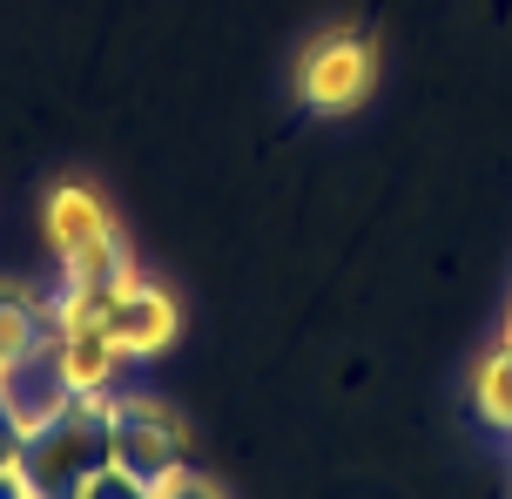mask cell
<instances>
[{"mask_svg": "<svg viewBox=\"0 0 512 499\" xmlns=\"http://www.w3.org/2000/svg\"><path fill=\"white\" fill-rule=\"evenodd\" d=\"M472 405H479V419L492 432H506L512 439V338H499L479 351V365H472Z\"/></svg>", "mask_w": 512, "mask_h": 499, "instance_id": "cell-8", "label": "cell"}, {"mask_svg": "<svg viewBox=\"0 0 512 499\" xmlns=\"http://www.w3.org/2000/svg\"><path fill=\"white\" fill-rule=\"evenodd\" d=\"M108 459H115V392H81L54 425L27 432L21 473L34 479L41 499H68L88 473H102Z\"/></svg>", "mask_w": 512, "mask_h": 499, "instance_id": "cell-2", "label": "cell"}, {"mask_svg": "<svg viewBox=\"0 0 512 499\" xmlns=\"http://www.w3.org/2000/svg\"><path fill=\"white\" fill-rule=\"evenodd\" d=\"M162 499H230V493H223L216 479H203L196 466H189V473H176L169 486H162Z\"/></svg>", "mask_w": 512, "mask_h": 499, "instance_id": "cell-10", "label": "cell"}, {"mask_svg": "<svg viewBox=\"0 0 512 499\" xmlns=\"http://www.w3.org/2000/svg\"><path fill=\"white\" fill-rule=\"evenodd\" d=\"M88 304V297H81ZM95 324H102L108 338H115V351L122 358H162L169 344H176V331H182V311H176V297L155 284V277H122L115 290H102L95 304Z\"/></svg>", "mask_w": 512, "mask_h": 499, "instance_id": "cell-4", "label": "cell"}, {"mask_svg": "<svg viewBox=\"0 0 512 499\" xmlns=\"http://www.w3.org/2000/svg\"><path fill=\"white\" fill-rule=\"evenodd\" d=\"M68 499H162V486H149V479H135V473H122L115 459H108L102 473H88L75 486Z\"/></svg>", "mask_w": 512, "mask_h": 499, "instance_id": "cell-9", "label": "cell"}, {"mask_svg": "<svg viewBox=\"0 0 512 499\" xmlns=\"http://www.w3.org/2000/svg\"><path fill=\"white\" fill-rule=\"evenodd\" d=\"M75 398H81V385L68 378V358H61V338H54V331L34 344V351H21V358L0 365V405H7V419L21 425V432L54 425Z\"/></svg>", "mask_w": 512, "mask_h": 499, "instance_id": "cell-6", "label": "cell"}, {"mask_svg": "<svg viewBox=\"0 0 512 499\" xmlns=\"http://www.w3.org/2000/svg\"><path fill=\"white\" fill-rule=\"evenodd\" d=\"M48 331H54V297L14 284V277H0V365L21 358V351H34Z\"/></svg>", "mask_w": 512, "mask_h": 499, "instance_id": "cell-7", "label": "cell"}, {"mask_svg": "<svg viewBox=\"0 0 512 499\" xmlns=\"http://www.w3.org/2000/svg\"><path fill=\"white\" fill-rule=\"evenodd\" d=\"M115 466L149 486H169L176 473H189L182 419L155 398H115Z\"/></svg>", "mask_w": 512, "mask_h": 499, "instance_id": "cell-5", "label": "cell"}, {"mask_svg": "<svg viewBox=\"0 0 512 499\" xmlns=\"http://www.w3.org/2000/svg\"><path fill=\"white\" fill-rule=\"evenodd\" d=\"M371 88H378V41L364 27L337 21L304 41V54H297V102L310 115H351V108L371 102Z\"/></svg>", "mask_w": 512, "mask_h": 499, "instance_id": "cell-3", "label": "cell"}, {"mask_svg": "<svg viewBox=\"0 0 512 499\" xmlns=\"http://www.w3.org/2000/svg\"><path fill=\"white\" fill-rule=\"evenodd\" d=\"M21 459H27V432L7 419V405H0V473H21Z\"/></svg>", "mask_w": 512, "mask_h": 499, "instance_id": "cell-11", "label": "cell"}, {"mask_svg": "<svg viewBox=\"0 0 512 499\" xmlns=\"http://www.w3.org/2000/svg\"><path fill=\"white\" fill-rule=\"evenodd\" d=\"M48 250L61 263V290L75 297H102L122 277H135V250H128L122 223L108 216V203L88 183H54L48 189Z\"/></svg>", "mask_w": 512, "mask_h": 499, "instance_id": "cell-1", "label": "cell"}, {"mask_svg": "<svg viewBox=\"0 0 512 499\" xmlns=\"http://www.w3.org/2000/svg\"><path fill=\"white\" fill-rule=\"evenodd\" d=\"M0 499H41L27 473H0Z\"/></svg>", "mask_w": 512, "mask_h": 499, "instance_id": "cell-12", "label": "cell"}, {"mask_svg": "<svg viewBox=\"0 0 512 499\" xmlns=\"http://www.w3.org/2000/svg\"><path fill=\"white\" fill-rule=\"evenodd\" d=\"M506 338H512V311H506Z\"/></svg>", "mask_w": 512, "mask_h": 499, "instance_id": "cell-13", "label": "cell"}]
</instances>
